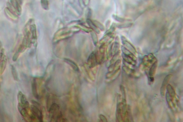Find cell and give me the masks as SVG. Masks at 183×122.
Wrapping results in <instances>:
<instances>
[{"mask_svg":"<svg viewBox=\"0 0 183 122\" xmlns=\"http://www.w3.org/2000/svg\"><path fill=\"white\" fill-rule=\"evenodd\" d=\"M49 116L51 118V121L61 122L62 120L65 121V119L63 118L62 112L59 111V107L57 104H52L49 110Z\"/></svg>","mask_w":183,"mask_h":122,"instance_id":"obj_1","label":"cell"},{"mask_svg":"<svg viewBox=\"0 0 183 122\" xmlns=\"http://www.w3.org/2000/svg\"><path fill=\"white\" fill-rule=\"evenodd\" d=\"M156 61H157V59L152 54L145 56L143 59L142 64V68L145 70L147 68L150 67Z\"/></svg>","mask_w":183,"mask_h":122,"instance_id":"obj_2","label":"cell"},{"mask_svg":"<svg viewBox=\"0 0 183 122\" xmlns=\"http://www.w3.org/2000/svg\"><path fill=\"white\" fill-rule=\"evenodd\" d=\"M31 110L32 113L38 119L40 122H43V116L42 110L40 109L38 107L34 105L31 106Z\"/></svg>","mask_w":183,"mask_h":122,"instance_id":"obj_3","label":"cell"},{"mask_svg":"<svg viewBox=\"0 0 183 122\" xmlns=\"http://www.w3.org/2000/svg\"><path fill=\"white\" fill-rule=\"evenodd\" d=\"M120 96L119 95L117 99L116 112V119L117 121L123 122L122 116L121 103L120 102Z\"/></svg>","mask_w":183,"mask_h":122,"instance_id":"obj_4","label":"cell"},{"mask_svg":"<svg viewBox=\"0 0 183 122\" xmlns=\"http://www.w3.org/2000/svg\"><path fill=\"white\" fill-rule=\"evenodd\" d=\"M18 100L19 103L21 104L26 108L28 109L29 108V104L28 101H27L26 96L22 92H19L17 96Z\"/></svg>","mask_w":183,"mask_h":122,"instance_id":"obj_5","label":"cell"},{"mask_svg":"<svg viewBox=\"0 0 183 122\" xmlns=\"http://www.w3.org/2000/svg\"><path fill=\"white\" fill-rule=\"evenodd\" d=\"M172 77V75L171 74L167 75L163 80L160 89L161 95L162 97H163L165 96V90H166L167 85L168 84L169 82L170 81V78H171Z\"/></svg>","mask_w":183,"mask_h":122,"instance_id":"obj_6","label":"cell"},{"mask_svg":"<svg viewBox=\"0 0 183 122\" xmlns=\"http://www.w3.org/2000/svg\"><path fill=\"white\" fill-rule=\"evenodd\" d=\"M166 89L167 90V93H168L170 98L174 101V100L176 99V94L174 88L170 84H168Z\"/></svg>","mask_w":183,"mask_h":122,"instance_id":"obj_7","label":"cell"},{"mask_svg":"<svg viewBox=\"0 0 183 122\" xmlns=\"http://www.w3.org/2000/svg\"><path fill=\"white\" fill-rule=\"evenodd\" d=\"M18 111H19L20 114L23 117L26 118L28 117L29 115H28V109L25 108L23 105L20 103H18Z\"/></svg>","mask_w":183,"mask_h":122,"instance_id":"obj_8","label":"cell"},{"mask_svg":"<svg viewBox=\"0 0 183 122\" xmlns=\"http://www.w3.org/2000/svg\"><path fill=\"white\" fill-rule=\"evenodd\" d=\"M123 44H124V47L126 49L131 51L134 54H136L137 53L135 47L131 44L129 42L127 41L123 40Z\"/></svg>","mask_w":183,"mask_h":122,"instance_id":"obj_9","label":"cell"},{"mask_svg":"<svg viewBox=\"0 0 183 122\" xmlns=\"http://www.w3.org/2000/svg\"><path fill=\"white\" fill-rule=\"evenodd\" d=\"M133 118L132 116L131 107L129 105L127 106L126 116L124 122H133Z\"/></svg>","mask_w":183,"mask_h":122,"instance_id":"obj_10","label":"cell"},{"mask_svg":"<svg viewBox=\"0 0 183 122\" xmlns=\"http://www.w3.org/2000/svg\"><path fill=\"white\" fill-rule=\"evenodd\" d=\"M157 66V61H156L152 65L149 69V73H148L149 77H153V76L156 73Z\"/></svg>","mask_w":183,"mask_h":122,"instance_id":"obj_11","label":"cell"},{"mask_svg":"<svg viewBox=\"0 0 183 122\" xmlns=\"http://www.w3.org/2000/svg\"><path fill=\"white\" fill-rule=\"evenodd\" d=\"M7 63V58L6 56H4L2 60L0 62V75L2 74L5 71Z\"/></svg>","mask_w":183,"mask_h":122,"instance_id":"obj_12","label":"cell"},{"mask_svg":"<svg viewBox=\"0 0 183 122\" xmlns=\"http://www.w3.org/2000/svg\"><path fill=\"white\" fill-rule=\"evenodd\" d=\"M121 50L122 52H123V54L126 55V56H128L130 57L131 58L133 59V60H136V58L135 57V56L134 55L132 52H131V51L128 50L127 49H126L125 47L124 46H122L121 48Z\"/></svg>","mask_w":183,"mask_h":122,"instance_id":"obj_13","label":"cell"},{"mask_svg":"<svg viewBox=\"0 0 183 122\" xmlns=\"http://www.w3.org/2000/svg\"><path fill=\"white\" fill-rule=\"evenodd\" d=\"M122 57H123V59L126 63H127L128 64H129L135 66L136 64V61L133 60V59L131 58L130 57L126 56V55H124L123 54L122 55Z\"/></svg>","mask_w":183,"mask_h":122,"instance_id":"obj_14","label":"cell"},{"mask_svg":"<svg viewBox=\"0 0 183 122\" xmlns=\"http://www.w3.org/2000/svg\"><path fill=\"white\" fill-rule=\"evenodd\" d=\"M32 88L33 95L35 97L38 99V94L37 92V84H36V80L35 79L33 80L32 83Z\"/></svg>","mask_w":183,"mask_h":122,"instance_id":"obj_15","label":"cell"},{"mask_svg":"<svg viewBox=\"0 0 183 122\" xmlns=\"http://www.w3.org/2000/svg\"><path fill=\"white\" fill-rule=\"evenodd\" d=\"M122 68L125 72L127 75L132 77L135 76L136 75V72L134 69L128 67L127 66L123 67Z\"/></svg>","mask_w":183,"mask_h":122,"instance_id":"obj_16","label":"cell"},{"mask_svg":"<svg viewBox=\"0 0 183 122\" xmlns=\"http://www.w3.org/2000/svg\"><path fill=\"white\" fill-rule=\"evenodd\" d=\"M166 99L168 104L169 107L170 108L173 109L174 108H175V105L174 104V101L172 100L171 98H170V96H169L168 93H166Z\"/></svg>","mask_w":183,"mask_h":122,"instance_id":"obj_17","label":"cell"},{"mask_svg":"<svg viewBox=\"0 0 183 122\" xmlns=\"http://www.w3.org/2000/svg\"><path fill=\"white\" fill-rule=\"evenodd\" d=\"M11 73H12V75H13V79L15 81H18V74L17 71L16 69V68L12 65H11Z\"/></svg>","mask_w":183,"mask_h":122,"instance_id":"obj_18","label":"cell"},{"mask_svg":"<svg viewBox=\"0 0 183 122\" xmlns=\"http://www.w3.org/2000/svg\"><path fill=\"white\" fill-rule=\"evenodd\" d=\"M120 51H118L116 53H115V55H114L111 61V64H114L116 60H117L118 58L120 56Z\"/></svg>","mask_w":183,"mask_h":122,"instance_id":"obj_19","label":"cell"},{"mask_svg":"<svg viewBox=\"0 0 183 122\" xmlns=\"http://www.w3.org/2000/svg\"><path fill=\"white\" fill-rule=\"evenodd\" d=\"M66 60L67 62L73 68V69H74L75 71H78V70H79L78 68V67L77 65L74 62L70 60H68V59H67Z\"/></svg>","mask_w":183,"mask_h":122,"instance_id":"obj_20","label":"cell"},{"mask_svg":"<svg viewBox=\"0 0 183 122\" xmlns=\"http://www.w3.org/2000/svg\"><path fill=\"white\" fill-rule=\"evenodd\" d=\"M120 65H121V60L118 59L116 61L115 64H114V71H116L120 69Z\"/></svg>","mask_w":183,"mask_h":122,"instance_id":"obj_21","label":"cell"},{"mask_svg":"<svg viewBox=\"0 0 183 122\" xmlns=\"http://www.w3.org/2000/svg\"><path fill=\"white\" fill-rule=\"evenodd\" d=\"M120 89L122 94V99H126V93L125 87L123 85H120Z\"/></svg>","mask_w":183,"mask_h":122,"instance_id":"obj_22","label":"cell"},{"mask_svg":"<svg viewBox=\"0 0 183 122\" xmlns=\"http://www.w3.org/2000/svg\"><path fill=\"white\" fill-rule=\"evenodd\" d=\"M20 52L18 51L17 50L16 52V53H15L13 57L12 60H13V61L16 62V61H17L18 58L19 57V55H20Z\"/></svg>","mask_w":183,"mask_h":122,"instance_id":"obj_23","label":"cell"},{"mask_svg":"<svg viewBox=\"0 0 183 122\" xmlns=\"http://www.w3.org/2000/svg\"><path fill=\"white\" fill-rule=\"evenodd\" d=\"M26 49L27 48H26L25 46H23L22 44H21L20 46H19V48L18 51L20 53H22V52H24L26 50Z\"/></svg>","mask_w":183,"mask_h":122,"instance_id":"obj_24","label":"cell"},{"mask_svg":"<svg viewBox=\"0 0 183 122\" xmlns=\"http://www.w3.org/2000/svg\"><path fill=\"white\" fill-rule=\"evenodd\" d=\"M42 5L45 9L48 8V3L47 0H42Z\"/></svg>","mask_w":183,"mask_h":122,"instance_id":"obj_25","label":"cell"},{"mask_svg":"<svg viewBox=\"0 0 183 122\" xmlns=\"http://www.w3.org/2000/svg\"><path fill=\"white\" fill-rule=\"evenodd\" d=\"M99 117L102 122H107L108 121L107 118L104 115H103L102 114L100 115H99Z\"/></svg>","mask_w":183,"mask_h":122,"instance_id":"obj_26","label":"cell"},{"mask_svg":"<svg viewBox=\"0 0 183 122\" xmlns=\"http://www.w3.org/2000/svg\"><path fill=\"white\" fill-rule=\"evenodd\" d=\"M4 49H2L1 51V53H0V62L1 61L3 58V56L4 55Z\"/></svg>","mask_w":183,"mask_h":122,"instance_id":"obj_27","label":"cell"},{"mask_svg":"<svg viewBox=\"0 0 183 122\" xmlns=\"http://www.w3.org/2000/svg\"><path fill=\"white\" fill-rule=\"evenodd\" d=\"M0 87H1V84H0ZM0 88H1V87H0Z\"/></svg>","mask_w":183,"mask_h":122,"instance_id":"obj_28","label":"cell"},{"mask_svg":"<svg viewBox=\"0 0 183 122\" xmlns=\"http://www.w3.org/2000/svg\"><path fill=\"white\" fill-rule=\"evenodd\" d=\"M0 49H1V46H0Z\"/></svg>","mask_w":183,"mask_h":122,"instance_id":"obj_29","label":"cell"}]
</instances>
